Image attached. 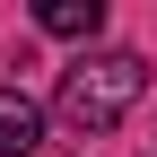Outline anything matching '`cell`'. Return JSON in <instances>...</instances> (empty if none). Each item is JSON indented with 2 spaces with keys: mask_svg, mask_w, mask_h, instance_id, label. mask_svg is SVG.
Listing matches in <instances>:
<instances>
[{
  "mask_svg": "<svg viewBox=\"0 0 157 157\" xmlns=\"http://www.w3.org/2000/svg\"><path fill=\"white\" fill-rule=\"evenodd\" d=\"M140 87H148V61L140 52H78V61L61 70V122L70 131H113L131 105H140Z\"/></svg>",
  "mask_w": 157,
  "mask_h": 157,
  "instance_id": "1",
  "label": "cell"
},
{
  "mask_svg": "<svg viewBox=\"0 0 157 157\" xmlns=\"http://www.w3.org/2000/svg\"><path fill=\"white\" fill-rule=\"evenodd\" d=\"M44 148V105L26 87H0V157H35Z\"/></svg>",
  "mask_w": 157,
  "mask_h": 157,
  "instance_id": "2",
  "label": "cell"
},
{
  "mask_svg": "<svg viewBox=\"0 0 157 157\" xmlns=\"http://www.w3.org/2000/svg\"><path fill=\"white\" fill-rule=\"evenodd\" d=\"M35 26H44V35H70V44H87V35L105 26V0H44V9H35Z\"/></svg>",
  "mask_w": 157,
  "mask_h": 157,
  "instance_id": "3",
  "label": "cell"
}]
</instances>
